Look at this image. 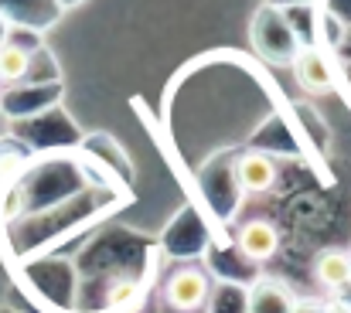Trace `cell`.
Segmentation results:
<instances>
[{
  "mask_svg": "<svg viewBox=\"0 0 351 313\" xmlns=\"http://www.w3.org/2000/svg\"><path fill=\"white\" fill-rule=\"evenodd\" d=\"M208 276L198 269V266H184V269H178L167 283H164V300H167V307L178 313H195L205 307V300H208Z\"/></svg>",
  "mask_w": 351,
  "mask_h": 313,
  "instance_id": "1",
  "label": "cell"
},
{
  "mask_svg": "<svg viewBox=\"0 0 351 313\" xmlns=\"http://www.w3.org/2000/svg\"><path fill=\"white\" fill-rule=\"evenodd\" d=\"M297 297L276 276H259L245 293V313H293Z\"/></svg>",
  "mask_w": 351,
  "mask_h": 313,
  "instance_id": "2",
  "label": "cell"
},
{
  "mask_svg": "<svg viewBox=\"0 0 351 313\" xmlns=\"http://www.w3.org/2000/svg\"><path fill=\"white\" fill-rule=\"evenodd\" d=\"M276 249H280V228L269 218H249L239 228V252L249 262H266L276 255Z\"/></svg>",
  "mask_w": 351,
  "mask_h": 313,
  "instance_id": "3",
  "label": "cell"
},
{
  "mask_svg": "<svg viewBox=\"0 0 351 313\" xmlns=\"http://www.w3.org/2000/svg\"><path fill=\"white\" fill-rule=\"evenodd\" d=\"M232 174H235V181H239V188L249 191V195H266V191H273V184H276V164H273V157H266L263 150L242 153V157L235 160Z\"/></svg>",
  "mask_w": 351,
  "mask_h": 313,
  "instance_id": "4",
  "label": "cell"
},
{
  "mask_svg": "<svg viewBox=\"0 0 351 313\" xmlns=\"http://www.w3.org/2000/svg\"><path fill=\"white\" fill-rule=\"evenodd\" d=\"M293 75H297L300 89L311 92V96H321V92H331V89H335L331 62H328L321 51H314V48H307V51H300V55L293 58Z\"/></svg>",
  "mask_w": 351,
  "mask_h": 313,
  "instance_id": "5",
  "label": "cell"
},
{
  "mask_svg": "<svg viewBox=\"0 0 351 313\" xmlns=\"http://www.w3.org/2000/svg\"><path fill=\"white\" fill-rule=\"evenodd\" d=\"M311 273H314V279L324 290L341 293L345 286H351V252H345V249H324V252H317Z\"/></svg>",
  "mask_w": 351,
  "mask_h": 313,
  "instance_id": "6",
  "label": "cell"
},
{
  "mask_svg": "<svg viewBox=\"0 0 351 313\" xmlns=\"http://www.w3.org/2000/svg\"><path fill=\"white\" fill-rule=\"evenodd\" d=\"M31 55L17 45H0V82H17L27 75Z\"/></svg>",
  "mask_w": 351,
  "mask_h": 313,
  "instance_id": "7",
  "label": "cell"
},
{
  "mask_svg": "<svg viewBox=\"0 0 351 313\" xmlns=\"http://www.w3.org/2000/svg\"><path fill=\"white\" fill-rule=\"evenodd\" d=\"M133 300V297H140V286L136 283H117L113 286V293H110V300H113V307H123V300Z\"/></svg>",
  "mask_w": 351,
  "mask_h": 313,
  "instance_id": "8",
  "label": "cell"
},
{
  "mask_svg": "<svg viewBox=\"0 0 351 313\" xmlns=\"http://www.w3.org/2000/svg\"><path fill=\"white\" fill-rule=\"evenodd\" d=\"M321 313H351V303L341 300V297H335V300H328V303L321 307Z\"/></svg>",
  "mask_w": 351,
  "mask_h": 313,
  "instance_id": "9",
  "label": "cell"
},
{
  "mask_svg": "<svg viewBox=\"0 0 351 313\" xmlns=\"http://www.w3.org/2000/svg\"><path fill=\"white\" fill-rule=\"evenodd\" d=\"M293 313H321V307H300V303H297V310Z\"/></svg>",
  "mask_w": 351,
  "mask_h": 313,
  "instance_id": "10",
  "label": "cell"
},
{
  "mask_svg": "<svg viewBox=\"0 0 351 313\" xmlns=\"http://www.w3.org/2000/svg\"><path fill=\"white\" fill-rule=\"evenodd\" d=\"M3 34H7V24H3V17H0V45H7V41H3Z\"/></svg>",
  "mask_w": 351,
  "mask_h": 313,
  "instance_id": "11",
  "label": "cell"
}]
</instances>
